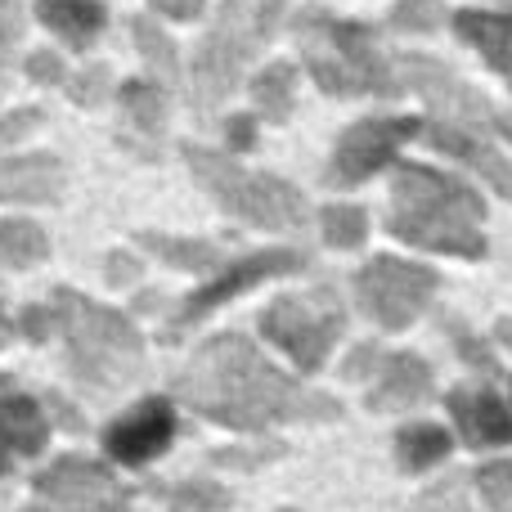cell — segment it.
Wrapping results in <instances>:
<instances>
[{
    "instance_id": "1",
    "label": "cell",
    "mask_w": 512,
    "mask_h": 512,
    "mask_svg": "<svg viewBox=\"0 0 512 512\" xmlns=\"http://www.w3.org/2000/svg\"><path fill=\"white\" fill-rule=\"evenodd\" d=\"M176 396L194 414L234 427V432H261L274 423H315V418L342 414L333 396H319V391L292 382L239 333L212 337L176 378Z\"/></svg>"
},
{
    "instance_id": "2",
    "label": "cell",
    "mask_w": 512,
    "mask_h": 512,
    "mask_svg": "<svg viewBox=\"0 0 512 512\" xmlns=\"http://www.w3.org/2000/svg\"><path fill=\"white\" fill-rule=\"evenodd\" d=\"M481 194L445 171L400 162L391 180V216L387 230L409 248L450 252V256H486V234H481Z\"/></svg>"
},
{
    "instance_id": "3",
    "label": "cell",
    "mask_w": 512,
    "mask_h": 512,
    "mask_svg": "<svg viewBox=\"0 0 512 512\" xmlns=\"http://www.w3.org/2000/svg\"><path fill=\"white\" fill-rule=\"evenodd\" d=\"M292 32H297V50L324 95H400L396 68L387 63V54L378 50L364 23L333 18L328 9H301Z\"/></svg>"
},
{
    "instance_id": "4",
    "label": "cell",
    "mask_w": 512,
    "mask_h": 512,
    "mask_svg": "<svg viewBox=\"0 0 512 512\" xmlns=\"http://www.w3.org/2000/svg\"><path fill=\"white\" fill-rule=\"evenodd\" d=\"M54 319L63 328V342H68V360L86 387H126V382L140 373L144 364V342L135 333V324L122 310L95 306L81 292L59 288L54 292Z\"/></svg>"
},
{
    "instance_id": "5",
    "label": "cell",
    "mask_w": 512,
    "mask_h": 512,
    "mask_svg": "<svg viewBox=\"0 0 512 512\" xmlns=\"http://www.w3.org/2000/svg\"><path fill=\"white\" fill-rule=\"evenodd\" d=\"M185 162L194 171V180L243 225L256 230H301L306 225V198L297 185L279 176H265V171H243L230 153H212L185 144Z\"/></svg>"
},
{
    "instance_id": "6",
    "label": "cell",
    "mask_w": 512,
    "mask_h": 512,
    "mask_svg": "<svg viewBox=\"0 0 512 512\" xmlns=\"http://www.w3.org/2000/svg\"><path fill=\"white\" fill-rule=\"evenodd\" d=\"M346 328V310L333 288H315L301 297H279L261 315V333L270 337L279 351L292 355L301 373H315L328 360L333 342Z\"/></svg>"
},
{
    "instance_id": "7",
    "label": "cell",
    "mask_w": 512,
    "mask_h": 512,
    "mask_svg": "<svg viewBox=\"0 0 512 512\" xmlns=\"http://www.w3.org/2000/svg\"><path fill=\"white\" fill-rule=\"evenodd\" d=\"M256 50V27H252V5L248 0H225L216 27L203 36L194 54V99L198 108H216L239 90L243 68H248Z\"/></svg>"
},
{
    "instance_id": "8",
    "label": "cell",
    "mask_w": 512,
    "mask_h": 512,
    "mask_svg": "<svg viewBox=\"0 0 512 512\" xmlns=\"http://www.w3.org/2000/svg\"><path fill=\"white\" fill-rule=\"evenodd\" d=\"M436 270L400 256H373L360 274H355V297H360L364 315L378 319L382 328H409L436 297Z\"/></svg>"
},
{
    "instance_id": "9",
    "label": "cell",
    "mask_w": 512,
    "mask_h": 512,
    "mask_svg": "<svg viewBox=\"0 0 512 512\" xmlns=\"http://www.w3.org/2000/svg\"><path fill=\"white\" fill-rule=\"evenodd\" d=\"M423 131L418 117H364V122L346 126L342 140H337L333 158H328V185L351 189L360 180H369L373 171H382L391 158H396L400 144H409Z\"/></svg>"
},
{
    "instance_id": "10",
    "label": "cell",
    "mask_w": 512,
    "mask_h": 512,
    "mask_svg": "<svg viewBox=\"0 0 512 512\" xmlns=\"http://www.w3.org/2000/svg\"><path fill=\"white\" fill-rule=\"evenodd\" d=\"M400 72H405L409 86L432 104L436 122L463 126V131H477V135L495 131V108H490V99L477 95L468 81H459L445 63L427 59V54H405V59H400Z\"/></svg>"
},
{
    "instance_id": "11",
    "label": "cell",
    "mask_w": 512,
    "mask_h": 512,
    "mask_svg": "<svg viewBox=\"0 0 512 512\" xmlns=\"http://www.w3.org/2000/svg\"><path fill=\"white\" fill-rule=\"evenodd\" d=\"M301 265H306V256L292 252V248H265V252H252V256H243V261L225 265V270L216 274L212 283H203L198 292H189V297H185V306L176 310V324H171V333H176V328L198 324L207 310L225 306L230 297H239V292L256 288V283L279 279V274H292V270H301Z\"/></svg>"
},
{
    "instance_id": "12",
    "label": "cell",
    "mask_w": 512,
    "mask_h": 512,
    "mask_svg": "<svg viewBox=\"0 0 512 512\" xmlns=\"http://www.w3.org/2000/svg\"><path fill=\"white\" fill-rule=\"evenodd\" d=\"M36 490L50 504H59V512H126V504H131L113 472L90 459H63L45 468L36 477Z\"/></svg>"
},
{
    "instance_id": "13",
    "label": "cell",
    "mask_w": 512,
    "mask_h": 512,
    "mask_svg": "<svg viewBox=\"0 0 512 512\" xmlns=\"http://www.w3.org/2000/svg\"><path fill=\"white\" fill-rule=\"evenodd\" d=\"M171 436H176V409H171V400L153 396V400H144L140 409H131L126 418H117V423L108 427L104 445L117 463L140 468V463L158 459V454L167 450Z\"/></svg>"
},
{
    "instance_id": "14",
    "label": "cell",
    "mask_w": 512,
    "mask_h": 512,
    "mask_svg": "<svg viewBox=\"0 0 512 512\" xmlns=\"http://www.w3.org/2000/svg\"><path fill=\"white\" fill-rule=\"evenodd\" d=\"M423 135L432 149L450 153V158L468 162L472 171H477L481 180H486L490 189H495L504 203H512V162L504 158V153L495 149V140L490 135H477V131H463V126H450V122H423Z\"/></svg>"
},
{
    "instance_id": "15",
    "label": "cell",
    "mask_w": 512,
    "mask_h": 512,
    "mask_svg": "<svg viewBox=\"0 0 512 512\" xmlns=\"http://www.w3.org/2000/svg\"><path fill=\"white\" fill-rule=\"evenodd\" d=\"M63 162L54 153H23V158H0V203L41 207L59 203L63 194Z\"/></svg>"
},
{
    "instance_id": "16",
    "label": "cell",
    "mask_w": 512,
    "mask_h": 512,
    "mask_svg": "<svg viewBox=\"0 0 512 512\" xmlns=\"http://www.w3.org/2000/svg\"><path fill=\"white\" fill-rule=\"evenodd\" d=\"M45 436H50V423L36 409V400L23 396L9 378H0V472L23 454H36Z\"/></svg>"
},
{
    "instance_id": "17",
    "label": "cell",
    "mask_w": 512,
    "mask_h": 512,
    "mask_svg": "<svg viewBox=\"0 0 512 512\" xmlns=\"http://www.w3.org/2000/svg\"><path fill=\"white\" fill-rule=\"evenodd\" d=\"M432 396V369H427L418 355L396 351L382 360L378 382L369 387V409L378 414H396V409H414Z\"/></svg>"
},
{
    "instance_id": "18",
    "label": "cell",
    "mask_w": 512,
    "mask_h": 512,
    "mask_svg": "<svg viewBox=\"0 0 512 512\" xmlns=\"http://www.w3.org/2000/svg\"><path fill=\"white\" fill-rule=\"evenodd\" d=\"M450 409L459 432L468 436V445H508L512 441V409L495 396L490 387H459L450 391Z\"/></svg>"
},
{
    "instance_id": "19",
    "label": "cell",
    "mask_w": 512,
    "mask_h": 512,
    "mask_svg": "<svg viewBox=\"0 0 512 512\" xmlns=\"http://www.w3.org/2000/svg\"><path fill=\"white\" fill-rule=\"evenodd\" d=\"M454 32L512 86V9H459Z\"/></svg>"
},
{
    "instance_id": "20",
    "label": "cell",
    "mask_w": 512,
    "mask_h": 512,
    "mask_svg": "<svg viewBox=\"0 0 512 512\" xmlns=\"http://www.w3.org/2000/svg\"><path fill=\"white\" fill-rule=\"evenodd\" d=\"M36 18L50 27L68 50H90L95 36L104 32V5L99 0H36Z\"/></svg>"
},
{
    "instance_id": "21",
    "label": "cell",
    "mask_w": 512,
    "mask_h": 512,
    "mask_svg": "<svg viewBox=\"0 0 512 512\" xmlns=\"http://www.w3.org/2000/svg\"><path fill=\"white\" fill-rule=\"evenodd\" d=\"M117 104H122L126 126H131L140 140H158L162 126H167V113H171L158 81H126V86L117 90Z\"/></svg>"
},
{
    "instance_id": "22",
    "label": "cell",
    "mask_w": 512,
    "mask_h": 512,
    "mask_svg": "<svg viewBox=\"0 0 512 512\" xmlns=\"http://www.w3.org/2000/svg\"><path fill=\"white\" fill-rule=\"evenodd\" d=\"M135 243L149 248L153 256H162L167 265H180V270H194V274L221 265V248L207 239H176V234H162V230H144V234H135Z\"/></svg>"
},
{
    "instance_id": "23",
    "label": "cell",
    "mask_w": 512,
    "mask_h": 512,
    "mask_svg": "<svg viewBox=\"0 0 512 512\" xmlns=\"http://www.w3.org/2000/svg\"><path fill=\"white\" fill-rule=\"evenodd\" d=\"M292 90H297V68L292 63H270L252 77V99L256 113L265 122H288L292 117Z\"/></svg>"
},
{
    "instance_id": "24",
    "label": "cell",
    "mask_w": 512,
    "mask_h": 512,
    "mask_svg": "<svg viewBox=\"0 0 512 512\" xmlns=\"http://www.w3.org/2000/svg\"><path fill=\"white\" fill-rule=\"evenodd\" d=\"M450 432L445 427H436V423H414V427H405V432L396 436V454H400V468L405 472H427V468H436V463L450 454Z\"/></svg>"
},
{
    "instance_id": "25",
    "label": "cell",
    "mask_w": 512,
    "mask_h": 512,
    "mask_svg": "<svg viewBox=\"0 0 512 512\" xmlns=\"http://www.w3.org/2000/svg\"><path fill=\"white\" fill-rule=\"evenodd\" d=\"M50 256V239H45L41 225L32 221H0V265L5 270H27V265H41Z\"/></svg>"
},
{
    "instance_id": "26",
    "label": "cell",
    "mask_w": 512,
    "mask_h": 512,
    "mask_svg": "<svg viewBox=\"0 0 512 512\" xmlns=\"http://www.w3.org/2000/svg\"><path fill=\"white\" fill-rule=\"evenodd\" d=\"M131 41H135V50H140L144 59H149V68L158 72L162 81H171V86H176V81H180L176 45H171V36L162 32V27L153 23V18H140V14L131 18Z\"/></svg>"
},
{
    "instance_id": "27",
    "label": "cell",
    "mask_w": 512,
    "mask_h": 512,
    "mask_svg": "<svg viewBox=\"0 0 512 512\" xmlns=\"http://www.w3.org/2000/svg\"><path fill=\"white\" fill-rule=\"evenodd\" d=\"M319 230H324L328 248H360L364 234H369V216H364V207L333 203L319 212Z\"/></svg>"
},
{
    "instance_id": "28",
    "label": "cell",
    "mask_w": 512,
    "mask_h": 512,
    "mask_svg": "<svg viewBox=\"0 0 512 512\" xmlns=\"http://www.w3.org/2000/svg\"><path fill=\"white\" fill-rule=\"evenodd\" d=\"M167 508L171 512H225L230 508V490L212 486V481H185V486L167 490Z\"/></svg>"
},
{
    "instance_id": "29",
    "label": "cell",
    "mask_w": 512,
    "mask_h": 512,
    "mask_svg": "<svg viewBox=\"0 0 512 512\" xmlns=\"http://www.w3.org/2000/svg\"><path fill=\"white\" fill-rule=\"evenodd\" d=\"M445 23V5L441 0H400L391 9V27L396 32H432Z\"/></svg>"
},
{
    "instance_id": "30",
    "label": "cell",
    "mask_w": 512,
    "mask_h": 512,
    "mask_svg": "<svg viewBox=\"0 0 512 512\" xmlns=\"http://www.w3.org/2000/svg\"><path fill=\"white\" fill-rule=\"evenodd\" d=\"M18 36H23V0H0V95H5L9 68H14Z\"/></svg>"
},
{
    "instance_id": "31",
    "label": "cell",
    "mask_w": 512,
    "mask_h": 512,
    "mask_svg": "<svg viewBox=\"0 0 512 512\" xmlns=\"http://www.w3.org/2000/svg\"><path fill=\"white\" fill-rule=\"evenodd\" d=\"M477 490L495 512H512V463L499 459V463H486L477 472Z\"/></svg>"
},
{
    "instance_id": "32",
    "label": "cell",
    "mask_w": 512,
    "mask_h": 512,
    "mask_svg": "<svg viewBox=\"0 0 512 512\" xmlns=\"http://www.w3.org/2000/svg\"><path fill=\"white\" fill-rule=\"evenodd\" d=\"M409 512H472L468 508V490H463V477H450L441 486H432L427 495H418V504Z\"/></svg>"
},
{
    "instance_id": "33",
    "label": "cell",
    "mask_w": 512,
    "mask_h": 512,
    "mask_svg": "<svg viewBox=\"0 0 512 512\" xmlns=\"http://www.w3.org/2000/svg\"><path fill=\"white\" fill-rule=\"evenodd\" d=\"M63 86H68V95L77 99L81 108H99L108 95V68H86V72H77V77H68Z\"/></svg>"
},
{
    "instance_id": "34",
    "label": "cell",
    "mask_w": 512,
    "mask_h": 512,
    "mask_svg": "<svg viewBox=\"0 0 512 512\" xmlns=\"http://www.w3.org/2000/svg\"><path fill=\"white\" fill-rule=\"evenodd\" d=\"M23 68H27V81H36V86H63V81H68L63 59L59 54H50V50H32Z\"/></svg>"
},
{
    "instance_id": "35",
    "label": "cell",
    "mask_w": 512,
    "mask_h": 512,
    "mask_svg": "<svg viewBox=\"0 0 512 512\" xmlns=\"http://www.w3.org/2000/svg\"><path fill=\"white\" fill-rule=\"evenodd\" d=\"M41 122H45L41 108H14V113H5V117H0V149H5V144H14V140H27V135H32Z\"/></svg>"
},
{
    "instance_id": "36",
    "label": "cell",
    "mask_w": 512,
    "mask_h": 512,
    "mask_svg": "<svg viewBox=\"0 0 512 512\" xmlns=\"http://www.w3.org/2000/svg\"><path fill=\"white\" fill-rule=\"evenodd\" d=\"M450 328H454V346H459V351H463V360H468L472 369H481V373H499L495 355H490L486 346H481L477 337L468 333V328H463V324H450Z\"/></svg>"
},
{
    "instance_id": "37",
    "label": "cell",
    "mask_w": 512,
    "mask_h": 512,
    "mask_svg": "<svg viewBox=\"0 0 512 512\" xmlns=\"http://www.w3.org/2000/svg\"><path fill=\"white\" fill-rule=\"evenodd\" d=\"M288 0H261V5H252V27H256V45H265L274 32H279V14Z\"/></svg>"
},
{
    "instance_id": "38",
    "label": "cell",
    "mask_w": 512,
    "mask_h": 512,
    "mask_svg": "<svg viewBox=\"0 0 512 512\" xmlns=\"http://www.w3.org/2000/svg\"><path fill=\"white\" fill-rule=\"evenodd\" d=\"M54 324H59V319H54L50 306H27L23 310V333L32 337V342H45V337L54 333Z\"/></svg>"
},
{
    "instance_id": "39",
    "label": "cell",
    "mask_w": 512,
    "mask_h": 512,
    "mask_svg": "<svg viewBox=\"0 0 512 512\" xmlns=\"http://www.w3.org/2000/svg\"><path fill=\"white\" fill-rule=\"evenodd\" d=\"M382 360H387V355H382L378 346H355V355L346 360V378H369L373 369H382Z\"/></svg>"
},
{
    "instance_id": "40",
    "label": "cell",
    "mask_w": 512,
    "mask_h": 512,
    "mask_svg": "<svg viewBox=\"0 0 512 512\" xmlns=\"http://www.w3.org/2000/svg\"><path fill=\"white\" fill-rule=\"evenodd\" d=\"M153 9L167 18H176V23H189V18L203 14V0H153Z\"/></svg>"
},
{
    "instance_id": "41",
    "label": "cell",
    "mask_w": 512,
    "mask_h": 512,
    "mask_svg": "<svg viewBox=\"0 0 512 512\" xmlns=\"http://www.w3.org/2000/svg\"><path fill=\"white\" fill-rule=\"evenodd\" d=\"M225 135H230V149H252L256 144V122L252 117H230V122H225Z\"/></svg>"
},
{
    "instance_id": "42",
    "label": "cell",
    "mask_w": 512,
    "mask_h": 512,
    "mask_svg": "<svg viewBox=\"0 0 512 512\" xmlns=\"http://www.w3.org/2000/svg\"><path fill=\"white\" fill-rule=\"evenodd\" d=\"M108 274H113V283H126V279H135V274H140V265L131 261V256H108Z\"/></svg>"
},
{
    "instance_id": "43",
    "label": "cell",
    "mask_w": 512,
    "mask_h": 512,
    "mask_svg": "<svg viewBox=\"0 0 512 512\" xmlns=\"http://www.w3.org/2000/svg\"><path fill=\"white\" fill-rule=\"evenodd\" d=\"M14 337V324H9V315H5V297H0V346Z\"/></svg>"
},
{
    "instance_id": "44",
    "label": "cell",
    "mask_w": 512,
    "mask_h": 512,
    "mask_svg": "<svg viewBox=\"0 0 512 512\" xmlns=\"http://www.w3.org/2000/svg\"><path fill=\"white\" fill-rule=\"evenodd\" d=\"M495 337L512 351V319H499V324H495Z\"/></svg>"
},
{
    "instance_id": "45",
    "label": "cell",
    "mask_w": 512,
    "mask_h": 512,
    "mask_svg": "<svg viewBox=\"0 0 512 512\" xmlns=\"http://www.w3.org/2000/svg\"><path fill=\"white\" fill-rule=\"evenodd\" d=\"M495 131H499V135H508V140H512V108H508V113H495Z\"/></svg>"
},
{
    "instance_id": "46",
    "label": "cell",
    "mask_w": 512,
    "mask_h": 512,
    "mask_svg": "<svg viewBox=\"0 0 512 512\" xmlns=\"http://www.w3.org/2000/svg\"><path fill=\"white\" fill-rule=\"evenodd\" d=\"M27 512H41V508H27Z\"/></svg>"
}]
</instances>
